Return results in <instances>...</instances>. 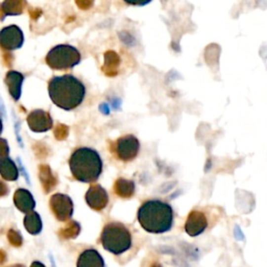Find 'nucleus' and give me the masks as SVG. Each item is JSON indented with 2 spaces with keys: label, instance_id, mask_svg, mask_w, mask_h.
Listing matches in <instances>:
<instances>
[{
  "label": "nucleus",
  "instance_id": "12",
  "mask_svg": "<svg viewBox=\"0 0 267 267\" xmlns=\"http://www.w3.org/2000/svg\"><path fill=\"white\" fill-rule=\"evenodd\" d=\"M14 202L17 209L23 213H30L36 207L32 193L26 189H18L14 194Z\"/></svg>",
  "mask_w": 267,
  "mask_h": 267
},
{
  "label": "nucleus",
  "instance_id": "13",
  "mask_svg": "<svg viewBox=\"0 0 267 267\" xmlns=\"http://www.w3.org/2000/svg\"><path fill=\"white\" fill-rule=\"evenodd\" d=\"M77 267H105V261L96 250L89 248L79 255Z\"/></svg>",
  "mask_w": 267,
  "mask_h": 267
},
{
  "label": "nucleus",
  "instance_id": "10",
  "mask_svg": "<svg viewBox=\"0 0 267 267\" xmlns=\"http://www.w3.org/2000/svg\"><path fill=\"white\" fill-rule=\"evenodd\" d=\"M88 206L95 211H103L109 204V195L100 185H92L86 193Z\"/></svg>",
  "mask_w": 267,
  "mask_h": 267
},
{
  "label": "nucleus",
  "instance_id": "22",
  "mask_svg": "<svg viewBox=\"0 0 267 267\" xmlns=\"http://www.w3.org/2000/svg\"><path fill=\"white\" fill-rule=\"evenodd\" d=\"M69 134V127L64 124H58L56 130H54V136L58 140H64L66 139Z\"/></svg>",
  "mask_w": 267,
  "mask_h": 267
},
{
  "label": "nucleus",
  "instance_id": "7",
  "mask_svg": "<svg viewBox=\"0 0 267 267\" xmlns=\"http://www.w3.org/2000/svg\"><path fill=\"white\" fill-rule=\"evenodd\" d=\"M49 207L59 222H68L73 215V201L66 194L57 193L52 195L49 200Z\"/></svg>",
  "mask_w": 267,
  "mask_h": 267
},
{
  "label": "nucleus",
  "instance_id": "30",
  "mask_svg": "<svg viewBox=\"0 0 267 267\" xmlns=\"http://www.w3.org/2000/svg\"><path fill=\"white\" fill-rule=\"evenodd\" d=\"M152 267H161V265L160 264H153Z\"/></svg>",
  "mask_w": 267,
  "mask_h": 267
},
{
  "label": "nucleus",
  "instance_id": "9",
  "mask_svg": "<svg viewBox=\"0 0 267 267\" xmlns=\"http://www.w3.org/2000/svg\"><path fill=\"white\" fill-rule=\"evenodd\" d=\"M27 124L33 132L44 133L50 130L53 121L48 112L43 110H35L27 116Z\"/></svg>",
  "mask_w": 267,
  "mask_h": 267
},
{
  "label": "nucleus",
  "instance_id": "26",
  "mask_svg": "<svg viewBox=\"0 0 267 267\" xmlns=\"http://www.w3.org/2000/svg\"><path fill=\"white\" fill-rule=\"evenodd\" d=\"M6 261V253L3 250H0V264H3Z\"/></svg>",
  "mask_w": 267,
  "mask_h": 267
},
{
  "label": "nucleus",
  "instance_id": "21",
  "mask_svg": "<svg viewBox=\"0 0 267 267\" xmlns=\"http://www.w3.org/2000/svg\"><path fill=\"white\" fill-rule=\"evenodd\" d=\"M7 239H8V241H10V243L15 247L21 246L23 242L21 234L19 232H17L14 229H10V231L7 232Z\"/></svg>",
  "mask_w": 267,
  "mask_h": 267
},
{
  "label": "nucleus",
  "instance_id": "6",
  "mask_svg": "<svg viewBox=\"0 0 267 267\" xmlns=\"http://www.w3.org/2000/svg\"><path fill=\"white\" fill-rule=\"evenodd\" d=\"M140 151V142L134 135H125L111 144V152L118 160L130 162L136 159Z\"/></svg>",
  "mask_w": 267,
  "mask_h": 267
},
{
  "label": "nucleus",
  "instance_id": "3",
  "mask_svg": "<svg viewBox=\"0 0 267 267\" xmlns=\"http://www.w3.org/2000/svg\"><path fill=\"white\" fill-rule=\"evenodd\" d=\"M69 166L73 178L81 183L98 180L103 172V160L99 153L90 147H79L72 153Z\"/></svg>",
  "mask_w": 267,
  "mask_h": 267
},
{
  "label": "nucleus",
  "instance_id": "17",
  "mask_svg": "<svg viewBox=\"0 0 267 267\" xmlns=\"http://www.w3.org/2000/svg\"><path fill=\"white\" fill-rule=\"evenodd\" d=\"M114 192L121 198H131L135 193V183L123 178L118 179L114 184Z\"/></svg>",
  "mask_w": 267,
  "mask_h": 267
},
{
  "label": "nucleus",
  "instance_id": "14",
  "mask_svg": "<svg viewBox=\"0 0 267 267\" xmlns=\"http://www.w3.org/2000/svg\"><path fill=\"white\" fill-rule=\"evenodd\" d=\"M24 76L17 71H10L5 76V82L8 87L10 94L15 100H18L21 96V88Z\"/></svg>",
  "mask_w": 267,
  "mask_h": 267
},
{
  "label": "nucleus",
  "instance_id": "15",
  "mask_svg": "<svg viewBox=\"0 0 267 267\" xmlns=\"http://www.w3.org/2000/svg\"><path fill=\"white\" fill-rule=\"evenodd\" d=\"M39 178L45 193H48L53 190L58 184L57 178L52 174V171L48 165H40Z\"/></svg>",
  "mask_w": 267,
  "mask_h": 267
},
{
  "label": "nucleus",
  "instance_id": "28",
  "mask_svg": "<svg viewBox=\"0 0 267 267\" xmlns=\"http://www.w3.org/2000/svg\"><path fill=\"white\" fill-rule=\"evenodd\" d=\"M7 267H24L23 265L21 264H16V265H12V266H7Z\"/></svg>",
  "mask_w": 267,
  "mask_h": 267
},
{
  "label": "nucleus",
  "instance_id": "20",
  "mask_svg": "<svg viewBox=\"0 0 267 267\" xmlns=\"http://www.w3.org/2000/svg\"><path fill=\"white\" fill-rule=\"evenodd\" d=\"M79 232H80V225L77 222H76V220H71V222L67 223L65 227H63L60 229L59 235L63 239H75L78 236Z\"/></svg>",
  "mask_w": 267,
  "mask_h": 267
},
{
  "label": "nucleus",
  "instance_id": "19",
  "mask_svg": "<svg viewBox=\"0 0 267 267\" xmlns=\"http://www.w3.org/2000/svg\"><path fill=\"white\" fill-rule=\"evenodd\" d=\"M26 6V0H4L2 12L4 15H20Z\"/></svg>",
  "mask_w": 267,
  "mask_h": 267
},
{
  "label": "nucleus",
  "instance_id": "29",
  "mask_svg": "<svg viewBox=\"0 0 267 267\" xmlns=\"http://www.w3.org/2000/svg\"><path fill=\"white\" fill-rule=\"evenodd\" d=\"M2 132V122H1V119H0V134H1Z\"/></svg>",
  "mask_w": 267,
  "mask_h": 267
},
{
  "label": "nucleus",
  "instance_id": "5",
  "mask_svg": "<svg viewBox=\"0 0 267 267\" xmlns=\"http://www.w3.org/2000/svg\"><path fill=\"white\" fill-rule=\"evenodd\" d=\"M45 61L51 69L64 71L78 65L81 61V56L75 46L60 44L49 50Z\"/></svg>",
  "mask_w": 267,
  "mask_h": 267
},
{
  "label": "nucleus",
  "instance_id": "18",
  "mask_svg": "<svg viewBox=\"0 0 267 267\" xmlns=\"http://www.w3.org/2000/svg\"><path fill=\"white\" fill-rule=\"evenodd\" d=\"M24 227L30 234L38 235L42 231V220L40 215L34 211L26 213L24 218Z\"/></svg>",
  "mask_w": 267,
  "mask_h": 267
},
{
  "label": "nucleus",
  "instance_id": "1",
  "mask_svg": "<svg viewBox=\"0 0 267 267\" xmlns=\"http://www.w3.org/2000/svg\"><path fill=\"white\" fill-rule=\"evenodd\" d=\"M48 93L57 107L71 111L81 105L86 96L84 82L72 75L54 76L48 82Z\"/></svg>",
  "mask_w": 267,
  "mask_h": 267
},
{
  "label": "nucleus",
  "instance_id": "23",
  "mask_svg": "<svg viewBox=\"0 0 267 267\" xmlns=\"http://www.w3.org/2000/svg\"><path fill=\"white\" fill-rule=\"evenodd\" d=\"M8 153H10V149H8L6 140L0 138V156H6Z\"/></svg>",
  "mask_w": 267,
  "mask_h": 267
},
{
  "label": "nucleus",
  "instance_id": "25",
  "mask_svg": "<svg viewBox=\"0 0 267 267\" xmlns=\"http://www.w3.org/2000/svg\"><path fill=\"white\" fill-rule=\"evenodd\" d=\"M8 193V187L6 186V184L0 180V197L5 196Z\"/></svg>",
  "mask_w": 267,
  "mask_h": 267
},
{
  "label": "nucleus",
  "instance_id": "27",
  "mask_svg": "<svg viewBox=\"0 0 267 267\" xmlns=\"http://www.w3.org/2000/svg\"><path fill=\"white\" fill-rule=\"evenodd\" d=\"M31 267H45V265L42 264V263L39 262V261H35V262H33V264L31 265Z\"/></svg>",
  "mask_w": 267,
  "mask_h": 267
},
{
  "label": "nucleus",
  "instance_id": "11",
  "mask_svg": "<svg viewBox=\"0 0 267 267\" xmlns=\"http://www.w3.org/2000/svg\"><path fill=\"white\" fill-rule=\"evenodd\" d=\"M208 227V219L200 211H191L185 224V231L191 237H196L205 232Z\"/></svg>",
  "mask_w": 267,
  "mask_h": 267
},
{
  "label": "nucleus",
  "instance_id": "2",
  "mask_svg": "<svg viewBox=\"0 0 267 267\" xmlns=\"http://www.w3.org/2000/svg\"><path fill=\"white\" fill-rule=\"evenodd\" d=\"M138 222L146 232L163 234L173 225V209L167 202L151 199L143 202L138 211Z\"/></svg>",
  "mask_w": 267,
  "mask_h": 267
},
{
  "label": "nucleus",
  "instance_id": "4",
  "mask_svg": "<svg viewBox=\"0 0 267 267\" xmlns=\"http://www.w3.org/2000/svg\"><path fill=\"white\" fill-rule=\"evenodd\" d=\"M100 240L106 251L114 255H121L131 248L132 234L123 224L113 222L105 226Z\"/></svg>",
  "mask_w": 267,
  "mask_h": 267
},
{
  "label": "nucleus",
  "instance_id": "16",
  "mask_svg": "<svg viewBox=\"0 0 267 267\" xmlns=\"http://www.w3.org/2000/svg\"><path fill=\"white\" fill-rule=\"evenodd\" d=\"M0 174L6 181H16L19 177L16 164L7 155L0 159Z\"/></svg>",
  "mask_w": 267,
  "mask_h": 267
},
{
  "label": "nucleus",
  "instance_id": "8",
  "mask_svg": "<svg viewBox=\"0 0 267 267\" xmlns=\"http://www.w3.org/2000/svg\"><path fill=\"white\" fill-rule=\"evenodd\" d=\"M23 33L16 25H10L0 32V46L5 50H15L23 45Z\"/></svg>",
  "mask_w": 267,
  "mask_h": 267
},
{
  "label": "nucleus",
  "instance_id": "24",
  "mask_svg": "<svg viewBox=\"0 0 267 267\" xmlns=\"http://www.w3.org/2000/svg\"><path fill=\"white\" fill-rule=\"evenodd\" d=\"M123 1L130 5H135V6H143L151 3L153 0H123Z\"/></svg>",
  "mask_w": 267,
  "mask_h": 267
}]
</instances>
